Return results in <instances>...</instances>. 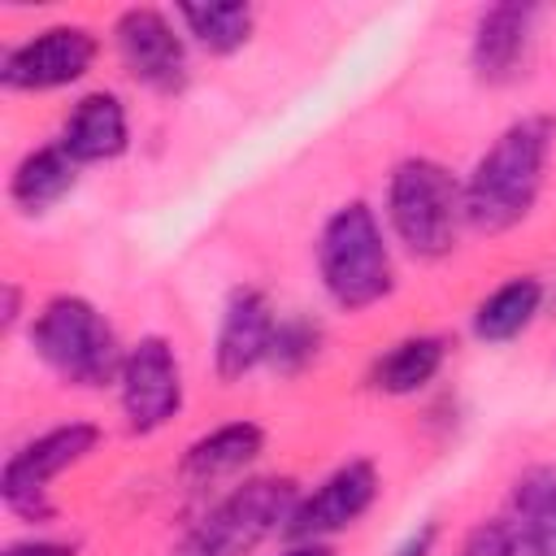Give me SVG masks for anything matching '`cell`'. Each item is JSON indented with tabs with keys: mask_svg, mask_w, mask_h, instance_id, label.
Instances as JSON below:
<instances>
[{
	"mask_svg": "<svg viewBox=\"0 0 556 556\" xmlns=\"http://www.w3.org/2000/svg\"><path fill=\"white\" fill-rule=\"evenodd\" d=\"M174 17L191 35V43L204 48L208 56L239 52L252 39V26H256V9L252 4H178Z\"/></svg>",
	"mask_w": 556,
	"mask_h": 556,
	"instance_id": "19",
	"label": "cell"
},
{
	"mask_svg": "<svg viewBox=\"0 0 556 556\" xmlns=\"http://www.w3.org/2000/svg\"><path fill=\"white\" fill-rule=\"evenodd\" d=\"M378 500V465L365 456L343 460L339 469H330L308 495L295 500L282 539L291 543H326L330 534L356 526Z\"/></svg>",
	"mask_w": 556,
	"mask_h": 556,
	"instance_id": "10",
	"label": "cell"
},
{
	"mask_svg": "<svg viewBox=\"0 0 556 556\" xmlns=\"http://www.w3.org/2000/svg\"><path fill=\"white\" fill-rule=\"evenodd\" d=\"M96 52H100V43L87 26L56 22L4 52L0 83L9 91H56V87L87 78V70L96 65Z\"/></svg>",
	"mask_w": 556,
	"mask_h": 556,
	"instance_id": "9",
	"label": "cell"
},
{
	"mask_svg": "<svg viewBox=\"0 0 556 556\" xmlns=\"http://www.w3.org/2000/svg\"><path fill=\"white\" fill-rule=\"evenodd\" d=\"M300 500L295 478L265 473L226 491L208 513H200L169 556H252L265 539L287 530V517Z\"/></svg>",
	"mask_w": 556,
	"mask_h": 556,
	"instance_id": "5",
	"label": "cell"
},
{
	"mask_svg": "<svg viewBox=\"0 0 556 556\" xmlns=\"http://www.w3.org/2000/svg\"><path fill=\"white\" fill-rule=\"evenodd\" d=\"M30 348L35 356L65 382L83 391L113 387L126 361V348L113 321L87 295H52L30 317Z\"/></svg>",
	"mask_w": 556,
	"mask_h": 556,
	"instance_id": "3",
	"label": "cell"
},
{
	"mask_svg": "<svg viewBox=\"0 0 556 556\" xmlns=\"http://www.w3.org/2000/svg\"><path fill=\"white\" fill-rule=\"evenodd\" d=\"M282 556H334V547H330V543H295V547L282 552Z\"/></svg>",
	"mask_w": 556,
	"mask_h": 556,
	"instance_id": "25",
	"label": "cell"
},
{
	"mask_svg": "<svg viewBox=\"0 0 556 556\" xmlns=\"http://www.w3.org/2000/svg\"><path fill=\"white\" fill-rule=\"evenodd\" d=\"M113 48H117L122 70L139 87H148L156 96H178L187 87V78H191V70H187V39L174 26V17L161 13V9L143 4V9L117 13Z\"/></svg>",
	"mask_w": 556,
	"mask_h": 556,
	"instance_id": "8",
	"label": "cell"
},
{
	"mask_svg": "<svg viewBox=\"0 0 556 556\" xmlns=\"http://www.w3.org/2000/svg\"><path fill=\"white\" fill-rule=\"evenodd\" d=\"M278 313L256 287H235L226 295L222 321H217V343H213V369L222 382H239L252 369L269 365Z\"/></svg>",
	"mask_w": 556,
	"mask_h": 556,
	"instance_id": "12",
	"label": "cell"
},
{
	"mask_svg": "<svg viewBox=\"0 0 556 556\" xmlns=\"http://www.w3.org/2000/svg\"><path fill=\"white\" fill-rule=\"evenodd\" d=\"M539 308H543V282L534 274H517L473 304L469 330L478 343H513L521 330H530Z\"/></svg>",
	"mask_w": 556,
	"mask_h": 556,
	"instance_id": "17",
	"label": "cell"
},
{
	"mask_svg": "<svg viewBox=\"0 0 556 556\" xmlns=\"http://www.w3.org/2000/svg\"><path fill=\"white\" fill-rule=\"evenodd\" d=\"M539 4H491L473 22L469 39V70L486 87H508L526 74L534 48Z\"/></svg>",
	"mask_w": 556,
	"mask_h": 556,
	"instance_id": "11",
	"label": "cell"
},
{
	"mask_svg": "<svg viewBox=\"0 0 556 556\" xmlns=\"http://www.w3.org/2000/svg\"><path fill=\"white\" fill-rule=\"evenodd\" d=\"M508 530L517 556H556V465H530L508 495Z\"/></svg>",
	"mask_w": 556,
	"mask_h": 556,
	"instance_id": "14",
	"label": "cell"
},
{
	"mask_svg": "<svg viewBox=\"0 0 556 556\" xmlns=\"http://www.w3.org/2000/svg\"><path fill=\"white\" fill-rule=\"evenodd\" d=\"M56 143L65 148V156L74 165H104L117 161L130 148V117L126 104L113 91H87L78 96V104L65 113Z\"/></svg>",
	"mask_w": 556,
	"mask_h": 556,
	"instance_id": "13",
	"label": "cell"
},
{
	"mask_svg": "<svg viewBox=\"0 0 556 556\" xmlns=\"http://www.w3.org/2000/svg\"><path fill=\"white\" fill-rule=\"evenodd\" d=\"M321 352V326L313 317H278V330H274V348H269V365L278 374H300L317 361Z\"/></svg>",
	"mask_w": 556,
	"mask_h": 556,
	"instance_id": "20",
	"label": "cell"
},
{
	"mask_svg": "<svg viewBox=\"0 0 556 556\" xmlns=\"http://www.w3.org/2000/svg\"><path fill=\"white\" fill-rule=\"evenodd\" d=\"M552 139H556V126L552 117H539V113L517 117L491 139V148L473 161L469 178L460 182L469 230L504 235L534 213L547 178V161H552Z\"/></svg>",
	"mask_w": 556,
	"mask_h": 556,
	"instance_id": "1",
	"label": "cell"
},
{
	"mask_svg": "<svg viewBox=\"0 0 556 556\" xmlns=\"http://www.w3.org/2000/svg\"><path fill=\"white\" fill-rule=\"evenodd\" d=\"M4 556H78V552L56 539H22V543H9Z\"/></svg>",
	"mask_w": 556,
	"mask_h": 556,
	"instance_id": "23",
	"label": "cell"
},
{
	"mask_svg": "<svg viewBox=\"0 0 556 556\" xmlns=\"http://www.w3.org/2000/svg\"><path fill=\"white\" fill-rule=\"evenodd\" d=\"M17 317H22V287H17V282H4V308H0L4 330H13Z\"/></svg>",
	"mask_w": 556,
	"mask_h": 556,
	"instance_id": "24",
	"label": "cell"
},
{
	"mask_svg": "<svg viewBox=\"0 0 556 556\" xmlns=\"http://www.w3.org/2000/svg\"><path fill=\"white\" fill-rule=\"evenodd\" d=\"M78 169H83V165H74L61 143L30 148V152L13 165V178H9V200H13V208L26 213V217H39V213L56 208V204L74 191Z\"/></svg>",
	"mask_w": 556,
	"mask_h": 556,
	"instance_id": "16",
	"label": "cell"
},
{
	"mask_svg": "<svg viewBox=\"0 0 556 556\" xmlns=\"http://www.w3.org/2000/svg\"><path fill=\"white\" fill-rule=\"evenodd\" d=\"M443 361H447L443 334H408L369 365V387L382 395H417L439 378Z\"/></svg>",
	"mask_w": 556,
	"mask_h": 556,
	"instance_id": "18",
	"label": "cell"
},
{
	"mask_svg": "<svg viewBox=\"0 0 556 556\" xmlns=\"http://www.w3.org/2000/svg\"><path fill=\"white\" fill-rule=\"evenodd\" d=\"M261 452H265V430H261L256 421L239 417V421H222V426H213L208 434H200V439L182 452V465H178V469H182L187 482L208 486V482H222V478L243 473Z\"/></svg>",
	"mask_w": 556,
	"mask_h": 556,
	"instance_id": "15",
	"label": "cell"
},
{
	"mask_svg": "<svg viewBox=\"0 0 556 556\" xmlns=\"http://www.w3.org/2000/svg\"><path fill=\"white\" fill-rule=\"evenodd\" d=\"M104 430L96 421H61L35 439H26L22 447L9 452L4 469H0V500L13 517L43 526L56 517L52 508V478H61L65 469H74L78 460H87L100 447Z\"/></svg>",
	"mask_w": 556,
	"mask_h": 556,
	"instance_id": "6",
	"label": "cell"
},
{
	"mask_svg": "<svg viewBox=\"0 0 556 556\" xmlns=\"http://www.w3.org/2000/svg\"><path fill=\"white\" fill-rule=\"evenodd\" d=\"M456 556H517V543H513L508 521H478V526L460 539Z\"/></svg>",
	"mask_w": 556,
	"mask_h": 556,
	"instance_id": "21",
	"label": "cell"
},
{
	"mask_svg": "<svg viewBox=\"0 0 556 556\" xmlns=\"http://www.w3.org/2000/svg\"><path fill=\"white\" fill-rule=\"evenodd\" d=\"M434 543H439V526H434V521H426V526H417L413 534H404V539L395 543V552H391V556H430V552H434Z\"/></svg>",
	"mask_w": 556,
	"mask_h": 556,
	"instance_id": "22",
	"label": "cell"
},
{
	"mask_svg": "<svg viewBox=\"0 0 556 556\" xmlns=\"http://www.w3.org/2000/svg\"><path fill=\"white\" fill-rule=\"evenodd\" d=\"M387 226L417 261L452 256L465 226L456 174L434 156H404L387 178Z\"/></svg>",
	"mask_w": 556,
	"mask_h": 556,
	"instance_id": "4",
	"label": "cell"
},
{
	"mask_svg": "<svg viewBox=\"0 0 556 556\" xmlns=\"http://www.w3.org/2000/svg\"><path fill=\"white\" fill-rule=\"evenodd\" d=\"M117 404L130 434H156L182 413V365L165 334H143L126 348L117 374Z\"/></svg>",
	"mask_w": 556,
	"mask_h": 556,
	"instance_id": "7",
	"label": "cell"
},
{
	"mask_svg": "<svg viewBox=\"0 0 556 556\" xmlns=\"http://www.w3.org/2000/svg\"><path fill=\"white\" fill-rule=\"evenodd\" d=\"M317 278L334 308L365 313L395 291V256L365 200L339 204L317 235Z\"/></svg>",
	"mask_w": 556,
	"mask_h": 556,
	"instance_id": "2",
	"label": "cell"
}]
</instances>
